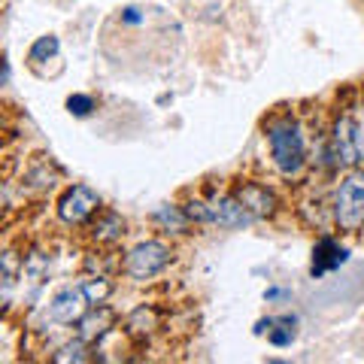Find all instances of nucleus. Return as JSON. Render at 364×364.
I'll use <instances>...</instances> for the list:
<instances>
[{
  "mask_svg": "<svg viewBox=\"0 0 364 364\" xmlns=\"http://www.w3.org/2000/svg\"><path fill=\"white\" fill-rule=\"evenodd\" d=\"M97 210H100V198H97V191H91L88 186H70L58 198V219L64 225H82Z\"/></svg>",
  "mask_w": 364,
  "mask_h": 364,
  "instance_id": "20e7f679",
  "label": "nucleus"
},
{
  "mask_svg": "<svg viewBox=\"0 0 364 364\" xmlns=\"http://www.w3.org/2000/svg\"><path fill=\"white\" fill-rule=\"evenodd\" d=\"M88 358H95V355H88V343L82 337L73 340V343H67V346H61L52 355V361H58V364H64V361H88Z\"/></svg>",
  "mask_w": 364,
  "mask_h": 364,
  "instance_id": "ddd939ff",
  "label": "nucleus"
},
{
  "mask_svg": "<svg viewBox=\"0 0 364 364\" xmlns=\"http://www.w3.org/2000/svg\"><path fill=\"white\" fill-rule=\"evenodd\" d=\"M158 325H161V313H158L155 306H149V304L136 306V310H131L128 318H124V331H128L134 340L152 337Z\"/></svg>",
  "mask_w": 364,
  "mask_h": 364,
  "instance_id": "1a4fd4ad",
  "label": "nucleus"
},
{
  "mask_svg": "<svg viewBox=\"0 0 364 364\" xmlns=\"http://www.w3.org/2000/svg\"><path fill=\"white\" fill-rule=\"evenodd\" d=\"M170 258H173V252H170L167 243H161V240H146V243L131 249L122 267H124V273H128L134 282H146V279L158 277V273H161L170 264Z\"/></svg>",
  "mask_w": 364,
  "mask_h": 364,
  "instance_id": "7ed1b4c3",
  "label": "nucleus"
},
{
  "mask_svg": "<svg viewBox=\"0 0 364 364\" xmlns=\"http://www.w3.org/2000/svg\"><path fill=\"white\" fill-rule=\"evenodd\" d=\"M79 286H82V291L88 294L91 304H104V301L109 298V291H112V286H109L104 277H91V279H85V282H79Z\"/></svg>",
  "mask_w": 364,
  "mask_h": 364,
  "instance_id": "4468645a",
  "label": "nucleus"
},
{
  "mask_svg": "<svg viewBox=\"0 0 364 364\" xmlns=\"http://www.w3.org/2000/svg\"><path fill=\"white\" fill-rule=\"evenodd\" d=\"M76 325H79V337H82L85 343H97V340H104L112 331V325H116V313H112L109 306L91 304V310L79 318Z\"/></svg>",
  "mask_w": 364,
  "mask_h": 364,
  "instance_id": "0eeeda50",
  "label": "nucleus"
},
{
  "mask_svg": "<svg viewBox=\"0 0 364 364\" xmlns=\"http://www.w3.org/2000/svg\"><path fill=\"white\" fill-rule=\"evenodd\" d=\"M234 198L243 203V210L252 215V219H267V215L277 213V198L267 186L261 182H243L240 188L234 191Z\"/></svg>",
  "mask_w": 364,
  "mask_h": 364,
  "instance_id": "423d86ee",
  "label": "nucleus"
},
{
  "mask_svg": "<svg viewBox=\"0 0 364 364\" xmlns=\"http://www.w3.org/2000/svg\"><path fill=\"white\" fill-rule=\"evenodd\" d=\"M122 234H124V219L119 213H104L95 222V228H91V237H95L97 243H116Z\"/></svg>",
  "mask_w": 364,
  "mask_h": 364,
  "instance_id": "9d476101",
  "label": "nucleus"
},
{
  "mask_svg": "<svg viewBox=\"0 0 364 364\" xmlns=\"http://www.w3.org/2000/svg\"><path fill=\"white\" fill-rule=\"evenodd\" d=\"M346 261H349V249L340 246L334 237H322V240L313 246V267H310V273L313 277H322V273H331L340 264H346Z\"/></svg>",
  "mask_w": 364,
  "mask_h": 364,
  "instance_id": "6e6552de",
  "label": "nucleus"
},
{
  "mask_svg": "<svg viewBox=\"0 0 364 364\" xmlns=\"http://www.w3.org/2000/svg\"><path fill=\"white\" fill-rule=\"evenodd\" d=\"M334 222L355 234L364 225V170H349L334 195Z\"/></svg>",
  "mask_w": 364,
  "mask_h": 364,
  "instance_id": "f03ea898",
  "label": "nucleus"
},
{
  "mask_svg": "<svg viewBox=\"0 0 364 364\" xmlns=\"http://www.w3.org/2000/svg\"><path fill=\"white\" fill-rule=\"evenodd\" d=\"M58 37L55 33H46V37H40L37 43L31 46V52H28V58L33 61V64H40V61H49V58H55L58 55Z\"/></svg>",
  "mask_w": 364,
  "mask_h": 364,
  "instance_id": "f8f14e48",
  "label": "nucleus"
},
{
  "mask_svg": "<svg viewBox=\"0 0 364 364\" xmlns=\"http://www.w3.org/2000/svg\"><path fill=\"white\" fill-rule=\"evenodd\" d=\"M267 146H270V158L279 167V173L294 176L301 173L306 164V140H304V128L298 119L291 116H279L267 124Z\"/></svg>",
  "mask_w": 364,
  "mask_h": 364,
  "instance_id": "f257e3e1",
  "label": "nucleus"
},
{
  "mask_svg": "<svg viewBox=\"0 0 364 364\" xmlns=\"http://www.w3.org/2000/svg\"><path fill=\"white\" fill-rule=\"evenodd\" d=\"M264 298H267V301H277V298H286V291H282V289H267Z\"/></svg>",
  "mask_w": 364,
  "mask_h": 364,
  "instance_id": "f3484780",
  "label": "nucleus"
},
{
  "mask_svg": "<svg viewBox=\"0 0 364 364\" xmlns=\"http://www.w3.org/2000/svg\"><path fill=\"white\" fill-rule=\"evenodd\" d=\"M152 222L155 225H161V228H173V231H188V225H191V215L186 213V207H158L152 213Z\"/></svg>",
  "mask_w": 364,
  "mask_h": 364,
  "instance_id": "9b49d317",
  "label": "nucleus"
},
{
  "mask_svg": "<svg viewBox=\"0 0 364 364\" xmlns=\"http://www.w3.org/2000/svg\"><path fill=\"white\" fill-rule=\"evenodd\" d=\"M88 306H91V301H88V294L82 291V286H67L52 298L49 318L55 325H73L88 313Z\"/></svg>",
  "mask_w": 364,
  "mask_h": 364,
  "instance_id": "39448f33",
  "label": "nucleus"
},
{
  "mask_svg": "<svg viewBox=\"0 0 364 364\" xmlns=\"http://www.w3.org/2000/svg\"><path fill=\"white\" fill-rule=\"evenodd\" d=\"M67 109H70L73 116L85 119V116H91V109H95V100L88 95H73V97H67Z\"/></svg>",
  "mask_w": 364,
  "mask_h": 364,
  "instance_id": "2eb2a0df",
  "label": "nucleus"
},
{
  "mask_svg": "<svg viewBox=\"0 0 364 364\" xmlns=\"http://www.w3.org/2000/svg\"><path fill=\"white\" fill-rule=\"evenodd\" d=\"M122 21L124 25H143L146 16H143V9H136V6H124L122 9Z\"/></svg>",
  "mask_w": 364,
  "mask_h": 364,
  "instance_id": "dca6fc26",
  "label": "nucleus"
}]
</instances>
